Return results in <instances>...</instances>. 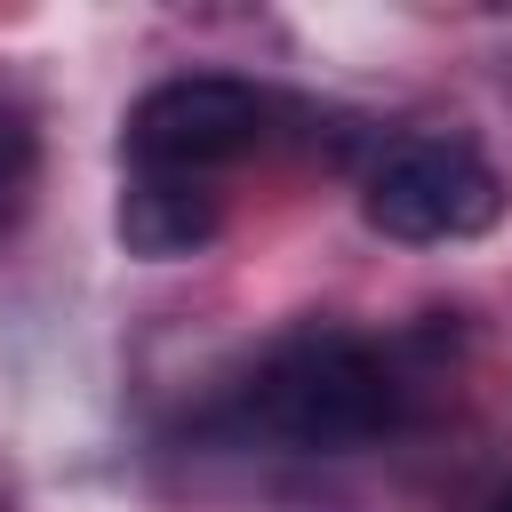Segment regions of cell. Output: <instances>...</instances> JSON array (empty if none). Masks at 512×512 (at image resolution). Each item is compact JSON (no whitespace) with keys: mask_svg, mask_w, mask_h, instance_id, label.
<instances>
[{"mask_svg":"<svg viewBox=\"0 0 512 512\" xmlns=\"http://www.w3.org/2000/svg\"><path fill=\"white\" fill-rule=\"evenodd\" d=\"M496 512H512V488H504V496H496Z\"/></svg>","mask_w":512,"mask_h":512,"instance_id":"obj_6","label":"cell"},{"mask_svg":"<svg viewBox=\"0 0 512 512\" xmlns=\"http://www.w3.org/2000/svg\"><path fill=\"white\" fill-rule=\"evenodd\" d=\"M360 216L384 240H472L504 216V184L496 168L464 144V136H408L368 168Z\"/></svg>","mask_w":512,"mask_h":512,"instance_id":"obj_2","label":"cell"},{"mask_svg":"<svg viewBox=\"0 0 512 512\" xmlns=\"http://www.w3.org/2000/svg\"><path fill=\"white\" fill-rule=\"evenodd\" d=\"M272 128V96L232 72H184L136 96L128 112V160L168 168V176H208L240 152H256Z\"/></svg>","mask_w":512,"mask_h":512,"instance_id":"obj_3","label":"cell"},{"mask_svg":"<svg viewBox=\"0 0 512 512\" xmlns=\"http://www.w3.org/2000/svg\"><path fill=\"white\" fill-rule=\"evenodd\" d=\"M24 192H32V128L0 112V224L24 208Z\"/></svg>","mask_w":512,"mask_h":512,"instance_id":"obj_5","label":"cell"},{"mask_svg":"<svg viewBox=\"0 0 512 512\" xmlns=\"http://www.w3.org/2000/svg\"><path fill=\"white\" fill-rule=\"evenodd\" d=\"M248 416H256V432H272L288 448L344 456L400 424V376L352 328H304L256 368Z\"/></svg>","mask_w":512,"mask_h":512,"instance_id":"obj_1","label":"cell"},{"mask_svg":"<svg viewBox=\"0 0 512 512\" xmlns=\"http://www.w3.org/2000/svg\"><path fill=\"white\" fill-rule=\"evenodd\" d=\"M112 232L128 256L144 264H176V256H200L216 232H224V200L208 176H168V168H136L120 208H112Z\"/></svg>","mask_w":512,"mask_h":512,"instance_id":"obj_4","label":"cell"}]
</instances>
